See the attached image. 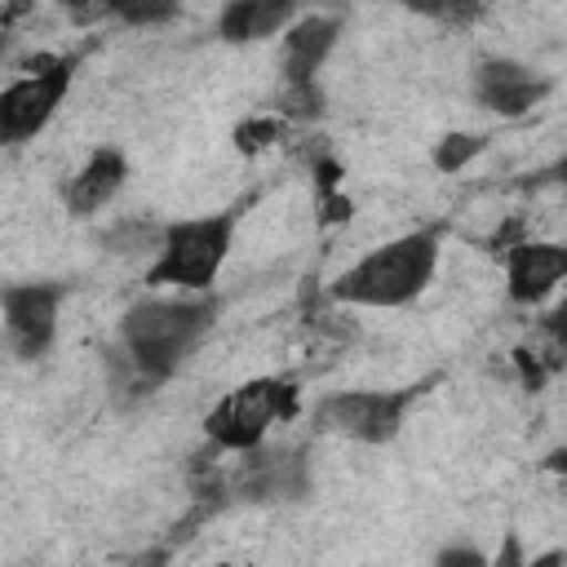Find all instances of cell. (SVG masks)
<instances>
[{
    "label": "cell",
    "mask_w": 567,
    "mask_h": 567,
    "mask_svg": "<svg viewBox=\"0 0 567 567\" xmlns=\"http://www.w3.org/2000/svg\"><path fill=\"white\" fill-rule=\"evenodd\" d=\"M133 567H164V558H146V563H133Z\"/></svg>",
    "instance_id": "21"
},
{
    "label": "cell",
    "mask_w": 567,
    "mask_h": 567,
    "mask_svg": "<svg viewBox=\"0 0 567 567\" xmlns=\"http://www.w3.org/2000/svg\"><path fill=\"white\" fill-rule=\"evenodd\" d=\"M554 173H558V177H563V182H567V159H563V164H558V168H554Z\"/></svg>",
    "instance_id": "22"
},
{
    "label": "cell",
    "mask_w": 567,
    "mask_h": 567,
    "mask_svg": "<svg viewBox=\"0 0 567 567\" xmlns=\"http://www.w3.org/2000/svg\"><path fill=\"white\" fill-rule=\"evenodd\" d=\"M124 177H128L124 155H120L115 146H97V151L71 173V182L62 186V204H66V213L89 217V213L106 208V204L115 199V190L124 186Z\"/></svg>",
    "instance_id": "10"
},
{
    "label": "cell",
    "mask_w": 567,
    "mask_h": 567,
    "mask_svg": "<svg viewBox=\"0 0 567 567\" xmlns=\"http://www.w3.org/2000/svg\"><path fill=\"white\" fill-rule=\"evenodd\" d=\"M434 567H487V558H483L474 545H447V549L434 558Z\"/></svg>",
    "instance_id": "16"
},
{
    "label": "cell",
    "mask_w": 567,
    "mask_h": 567,
    "mask_svg": "<svg viewBox=\"0 0 567 567\" xmlns=\"http://www.w3.org/2000/svg\"><path fill=\"white\" fill-rule=\"evenodd\" d=\"M208 323H213V301H177V297L173 301H164V297L137 301L120 323V341H124V354H128L137 381L155 385V381L173 377Z\"/></svg>",
    "instance_id": "1"
},
{
    "label": "cell",
    "mask_w": 567,
    "mask_h": 567,
    "mask_svg": "<svg viewBox=\"0 0 567 567\" xmlns=\"http://www.w3.org/2000/svg\"><path fill=\"white\" fill-rule=\"evenodd\" d=\"M58 306L62 288L58 284H13L4 288V332L18 359H35L49 350L58 332Z\"/></svg>",
    "instance_id": "7"
},
{
    "label": "cell",
    "mask_w": 567,
    "mask_h": 567,
    "mask_svg": "<svg viewBox=\"0 0 567 567\" xmlns=\"http://www.w3.org/2000/svg\"><path fill=\"white\" fill-rule=\"evenodd\" d=\"M563 279H567V244L523 239L505 257V288L518 306H532V301L549 297Z\"/></svg>",
    "instance_id": "8"
},
{
    "label": "cell",
    "mask_w": 567,
    "mask_h": 567,
    "mask_svg": "<svg viewBox=\"0 0 567 567\" xmlns=\"http://www.w3.org/2000/svg\"><path fill=\"white\" fill-rule=\"evenodd\" d=\"M337 31H341V22L319 18V13L292 22L288 35H284V84H315V71L332 53Z\"/></svg>",
    "instance_id": "11"
},
{
    "label": "cell",
    "mask_w": 567,
    "mask_h": 567,
    "mask_svg": "<svg viewBox=\"0 0 567 567\" xmlns=\"http://www.w3.org/2000/svg\"><path fill=\"white\" fill-rule=\"evenodd\" d=\"M549 93V84L527 71L523 62H509V58H483L474 66V97L496 111V115H523L532 111L540 97Z\"/></svg>",
    "instance_id": "9"
},
{
    "label": "cell",
    "mask_w": 567,
    "mask_h": 567,
    "mask_svg": "<svg viewBox=\"0 0 567 567\" xmlns=\"http://www.w3.org/2000/svg\"><path fill=\"white\" fill-rule=\"evenodd\" d=\"M487 567H527V558H523V540L509 532V536L501 540L496 558H487Z\"/></svg>",
    "instance_id": "17"
},
{
    "label": "cell",
    "mask_w": 567,
    "mask_h": 567,
    "mask_svg": "<svg viewBox=\"0 0 567 567\" xmlns=\"http://www.w3.org/2000/svg\"><path fill=\"white\" fill-rule=\"evenodd\" d=\"M71 71L75 62L71 58H31L27 62V75H18L4 93H0V137L9 146L35 137L62 106L66 89H71Z\"/></svg>",
    "instance_id": "5"
},
{
    "label": "cell",
    "mask_w": 567,
    "mask_h": 567,
    "mask_svg": "<svg viewBox=\"0 0 567 567\" xmlns=\"http://www.w3.org/2000/svg\"><path fill=\"white\" fill-rule=\"evenodd\" d=\"M408 403H412V390H346L323 399L319 421L323 430L354 443H390L403 425Z\"/></svg>",
    "instance_id": "6"
},
{
    "label": "cell",
    "mask_w": 567,
    "mask_h": 567,
    "mask_svg": "<svg viewBox=\"0 0 567 567\" xmlns=\"http://www.w3.org/2000/svg\"><path fill=\"white\" fill-rule=\"evenodd\" d=\"M230 239H235V213H208V217H186L173 221L159 235V257L146 270V284L164 288H186V292H204L226 257H230Z\"/></svg>",
    "instance_id": "3"
},
{
    "label": "cell",
    "mask_w": 567,
    "mask_h": 567,
    "mask_svg": "<svg viewBox=\"0 0 567 567\" xmlns=\"http://www.w3.org/2000/svg\"><path fill=\"white\" fill-rule=\"evenodd\" d=\"M483 151H487V137L483 133H447L434 146V164H439V173H456V168H465Z\"/></svg>",
    "instance_id": "13"
},
{
    "label": "cell",
    "mask_w": 567,
    "mask_h": 567,
    "mask_svg": "<svg viewBox=\"0 0 567 567\" xmlns=\"http://www.w3.org/2000/svg\"><path fill=\"white\" fill-rule=\"evenodd\" d=\"M540 465H545V474H554V478H563V483H567V443H563V447H554Z\"/></svg>",
    "instance_id": "19"
},
{
    "label": "cell",
    "mask_w": 567,
    "mask_h": 567,
    "mask_svg": "<svg viewBox=\"0 0 567 567\" xmlns=\"http://www.w3.org/2000/svg\"><path fill=\"white\" fill-rule=\"evenodd\" d=\"M545 332H549V341H554L558 350H567V297L545 315Z\"/></svg>",
    "instance_id": "18"
},
{
    "label": "cell",
    "mask_w": 567,
    "mask_h": 567,
    "mask_svg": "<svg viewBox=\"0 0 567 567\" xmlns=\"http://www.w3.org/2000/svg\"><path fill=\"white\" fill-rule=\"evenodd\" d=\"M292 18H297V9L284 4V0H275V4L270 0H235V4L221 9L217 35L226 44H248V40H266L275 31H288Z\"/></svg>",
    "instance_id": "12"
},
{
    "label": "cell",
    "mask_w": 567,
    "mask_h": 567,
    "mask_svg": "<svg viewBox=\"0 0 567 567\" xmlns=\"http://www.w3.org/2000/svg\"><path fill=\"white\" fill-rule=\"evenodd\" d=\"M275 137H279V124H275V120H248V124H239L235 146H239V151H261V146L275 142Z\"/></svg>",
    "instance_id": "14"
},
{
    "label": "cell",
    "mask_w": 567,
    "mask_h": 567,
    "mask_svg": "<svg viewBox=\"0 0 567 567\" xmlns=\"http://www.w3.org/2000/svg\"><path fill=\"white\" fill-rule=\"evenodd\" d=\"M527 567H567V554L563 549H549L540 558H527Z\"/></svg>",
    "instance_id": "20"
},
{
    "label": "cell",
    "mask_w": 567,
    "mask_h": 567,
    "mask_svg": "<svg viewBox=\"0 0 567 567\" xmlns=\"http://www.w3.org/2000/svg\"><path fill=\"white\" fill-rule=\"evenodd\" d=\"M434 266H439V235L416 230L372 248L363 261L337 275L332 297L350 306H403L416 292H425V284L434 279Z\"/></svg>",
    "instance_id": "2"
},
{
    "label": "cell",
    "mask_w": 567,
    "mask_h": 567,
    "mask_svg": "<svg viewBox=\"0 0 567 567\" xmlns=\"http://www.w3.org/2000/svg\"><path fill=\"white\" fill-rule=\"evenodd\" d=\"M288 412H292V385H284L275 377H252V381L235 385L208 412L204 430L217 452H252V447H261L275 416H288Z\"/></svg>",
    "instance_id": "4"
},
{
    "label": "cell",
    "mask_w": 567,
    "mask_h": 567,
    "mask_svg": "<svg viewBox=\"0 0 567 567\" xmlns=\"http://www.w3.org/2000/svg\"><path fill=\"white\" fill-rule=\"evenodd\" d=\"M111 13H120L124 22H164L173 18V4H111Z\"/></svg>",
    "instance_id": "15"
}]
</instances>
